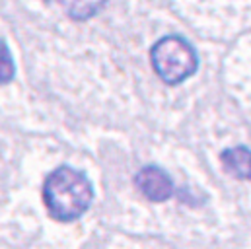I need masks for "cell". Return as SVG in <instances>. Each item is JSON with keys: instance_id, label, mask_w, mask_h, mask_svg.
Listing matches in <instances>:
<instances>
[{"instance_id": "5b68a950", "label": "cell", "mask_w": 251, "mask_h": 249, "mask_svg": "<svg viewBox=\"0 0 251 249\" xmlns=\"http://www.w3.org/2000/svg\"><path fill=\"white\" fill-rule=\"evenodd\" d=\"M61 6L66 10V14L74 20H86L92 18L94 14H98L105 0H59Z\"/></svg>"}, {"instance_id": "8992f818", "label": "cell", "mask_w": 251, "mask_h": 249, "mask_svg": "<svg viewBox=\"0 0 251 249\" xmlns=\"http://www.w3.org/2000/svg\"><path fill=\"white\" fill-rule=\"evenodd\" d=\"M14 61H12V55H10V49L6 47L4 41H0V84H6L14 78Z\"/></svg>"}, {"instance_id": "277c9868", "label": "cell", "mask_w": 251, "mask_h": 249, "mask_svg": "<svg viewBox=\"0 0 251 249\" xmlns=\"http://www.w3.org/2000/svg\"><path fill=\"white\" fill-rule=\"evenodd\" d=\"M224 170L236 179H251V152L246 146L228 148L220 156Z\"/></svg>"}, {"instance_id": "3957f363", "label": "cell", "mask_w": 251, "mask_h": 249, "mask_svg": "<svg viewBox=\"0 0 251 249\" xmlns=\"http://www.w3.org/2000/svg\"><path fill=\"white\" fill-rule=\"evenodd\" d=\"M134 185L152 202H164L174 195V183L170 175L154 166L142 168L134 177Z\"/></svg>"}, {"instance_id": "7a4b0ae2", "label": "cell", "mask_w": 251, "mask_h": 249, "mask_svg": "<svg viewBox=\"0 0 251 249\" xmlns=\"http://www.w3.org/2000/svg\"><path fill=\"white\" fill-rule=\"evenodd\" d=\"M152 68L166 84H181L197 70V53L181 37H164L150 51Z\"/></svg>"}, {"instance_id": "6da1fadb", "label": "cell", "mask_w": 251, "mask_h": 249, "mask_svg": "<svg viewBox=\"0 0 251 249\" xmlns=\"http://www.w3.org/2000/svg\"><path fill=\"white\" fill-rule=\"evenodd\" d=\"M94 189L88 177L72 168L55 170L43 187V200L49 214L59 222L80 218L92 204Z\"/></svg>"}]
</instances>
